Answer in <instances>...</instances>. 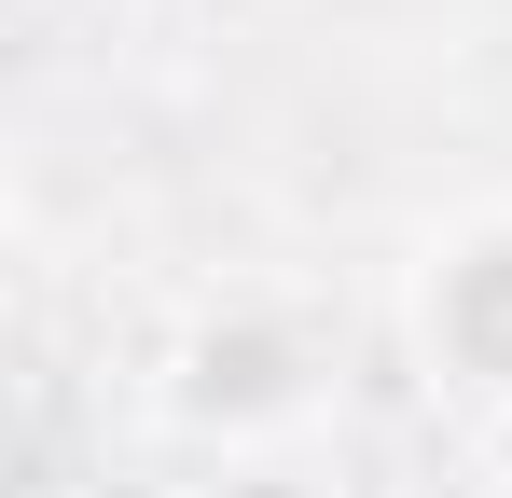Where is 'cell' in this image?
Segmentation results:
<instances>
[{
	"label": "cell",
	"mask_w": 512,
	"mask_h": 498,
	"mask_svg": "<svg viewBox=\"0 0 512 498\" xmlns=\"http://www.w3.org/2000/svg\"><path fill=\"white\" fill-rule=\"evenodd\" d=\"M416 346H429V374H457L485 415H512V208L457 222L416 263Z\"/></svg>",
	"instance_id": "obj_1"
}]
</instances>
